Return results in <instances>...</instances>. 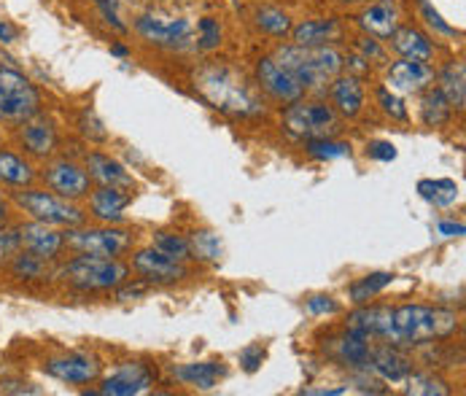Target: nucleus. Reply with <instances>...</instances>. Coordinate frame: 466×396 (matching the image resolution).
<instances>
[{
	"label": "nucleus",
	"mask_w": 466,
	"mask_h": 396,
	"mask_svg": "<svg viewBox=\"0 0 466 396\" xmlns=\"http://www.w3.org/2000/svg\"><path fill=\"white\" fill-rule=\"evenodd\" d=\"M459 327L456 313L442 308L423 305H401L391 319V342L394 345H426L431 340L451 337Z\"/></svg>",
	"instance_id": "obj_1"
},
{
	"label": "nucleus",
	"mask_w": 466,
	"mask_h": 396,
	"mask_svg": "<svg viewBox=\"0 0 466 396\" xmlns=\"http://www.w3.org/2000/svg\"><path fill=\"white\" fill-rule=\"evenodd\" d=\"M275 60L286 70H291L305 89H319L327 86L337 78L345 60L337 49L329 46H280L275 52Z\"/></svg>",
	"instance_id": "obj_2"
},
{
	"label": "nucleus",
	"mask_w": 466,
	"mask_h": 396,
	"mask_svg": "<svg viewBox=\"0 0 466 396\" xmlns=\"http://www.w3.org/2000/svg\"><path fill=\"white\" fill-rule=\"evenodd\" d=\"M127 275H130V267L125 262L111 259V257H89V254H78L60 269V278L78 291L116 289L127 280Z\"/></svg>",
	"instance_id": "obj_3"
},
{
	"label": "nucleus",
	"mask_w": 466,
	"mask_h": 396,
	"mask_svg": "<svg viewBox=\"0 0 466 396\" xmlns=\"http://www.w3.org/2000/svg\"><path fill=\"white\" fill-rule=\"evenodd\" d=\"M202 95L221 111H229V114H240V117H248V114H257L259 111V103L257 97L251 95V89L246 86L243 78H238L232 70L227 67H213L208 73L200 76Z\"/></svg>",
	"instance_id": "obj_4"
},
{
	"label": "nucleus",
	"mask_w": 466,
	"mask_h": 396,
	"mask_svg": "<svg viewBox=\"0 0 466 396\" xmlns=\"http://www.w3.org/2000/svg\"><path fill=\"white\" fill-rule=\"evenodd\" d=\"M41 111V92L16 67L0 66V122L22 125Z\"/></svg>",
	"instance_id": "obj_5"
},
{
	"label": "nucleus",
	"mask_w": 466,
	"mask_h": 396,
	"mask_svg": "<svg viewBox=\"0 0 466 396\" xmlns=\"http://www.w3.org/2000/svg\"><path fill=\"white\" fill-rule=\"evenodd\" d=\"M14 202L33 218L49 227H81L84 224V210L73 205V199L60 198L55 192H41V189H22L14 195Z\"/></svg>",
	"instance_id": "obj_6"
},
{
	"label": "nucleus",
	"mask_w": 466,
	"mask_h": 396,
	"mask_svg": "<svg viewBox=\"0 0 466 396\" xmlns=\"http://www.w3.org/2000/svg\"><path fill=\"white\" fill-rule=\"evenodd\" d=\"M283 125L294 137L313 140V137H332L339 132V119L332 106L319 103V100H297L289 103L283 114Z\"/></svg>",
	"instance_id": "obj_7"
},
{
	"label": "nucleus",
	"mask_w": 466,
	"mask_h": 396,
	"mask_svg": "<svg viewBox=\"0 0 466 396\" xmlns=\"http://www.w3.org/2000/svg\"><path fill=\"white\" fill-rule=\"evenodd\" d=\"M67 249H73L76 254H89V257H111L119 259L122 254H127L133 249V232L127 229H76L70 227L63 232Z\"/></svg>",
	"instance_id": "obj_8"
},
{
	"label": "nucleus",
	"mask_w": 466,
	"mask_h": 396,
	"mask_svg": "<svg viewBox=\"0 0 466 396\" xmlns=\"http://www.w3.org/2000/svg\"><path fill=\"white\" fill-rule=\"evenodd\" d=\"M103 364L97 361V356L89 353H70V356H60V359H49L44 364V372L49 378H57L70 386H86L95 383L100 378Z\"/></svg>",
	"instance_id": "obj_9"
},
{
	"label": "nucleus",
	"mask_w": 466,
	"mask_h": 396,
	"mask_svg": "<svg viewBox=\"0 0 466 396\" xmlns=\"http://www.w3.org/2000/svg\"><path fill=\"white\" fill-rule=\"evenodd\" d=\"M135 30L159 46H184L192 36V25L181 16H154L146 14L135 22Z\"/></svg>",
	"instance_id": "obj_10"
},
{
	"label": "nucleus",
	"mask_w": 466,
	"mask_h": 396,
	"mask_svg": "<svg viewBox=\"0 0 466 396\" xmlns=\"http://www.w3.org/2000/svg\"><path fill=\"white\" fill-rule=\"evenodd\" d=\"M133 269L146 280V283H176V280H184L189 275V269L184 267V262L157 251V249H146V251H137L133 257Z\"/></svg>",
	"instance_id": "obj_11"
},
{
	"label": "nucleus",
	"mask_w": 466,
	"mask_h": 396,
	"mask_svg": "<svg viewBox=\"0 0 466 396\" xmlns=\"http://www.w3.org/2000/svg\"><path fill=\"white\" fill-rule=\"evenodd\" d=\"M257 76H259L262 89L269 97H275L278 103H297L305 95V86L299 84V78L280 66L275 57H265L257 66Z\"/></svg>",
	"instance_id": "obj_12"
},
{
	"label": "nucleus",
	"mask_w": 466,
	"mask_h": 396,
	"mask_svg": "<svg viewBox=\"0 0 466 396\" xmlns=\"http://www.w3.org/2000/svg\"><path fill=\"white\" fill-rule=\"evenodd\" d=\"M44 181L46 187L66 199H81L89 195V173L84 168H78L76 162L57 159L44 170Z\"/></svg>",
	"instance_id": "obj_13"
},
{
	"label": "nucleus",
	"mask_w": 466,
	"mask_h": 396,
	"mask_svg": "<svg viewBox=\"0 0 466 396\" xmlns=\"http://www.w3.org/2000/svg\"><path fill=\"white\" fill-rule=\"evenodd\" d=\"M16 238H19V249L22 251H30L46 262H52L63 249H66V238L63 232H57L55 227L49 224H41V221H30V224H22L16 229Z\"/></svg>",
	"instance_id": "obj_14"
},
{
	"label": "nucleus",
	"mask_w": 466,
	"mask_h": 396,
	"mask_svg": "<svg viewBox=\"0 0 466 396\" xmlns=\"http://www.w3.org/2000/svg\"><path fill=\"white\" fill-rule=\"evenodd\" d=\"M431 81H434V70L423 60L401 57L400 63H394V66L389 67V86L401 92V95L423 92Z\"/></svg>",
	"instance_id": "obj_15"
},
{
	"label": "nucleus",
	"mask_w": 466,
	"mask_h": 396,
	"mask_svg": "<svg viewBox=\"0 0 466 396\" xmlns=\"http://www.w3.org/2000/svg\"><path fill=\"white\" fill-rule=\"evenodd\" d=\"M148 386H151V372H148L143 364H125V367L116 370L111 378H106V381L100 383V389L92 391V394L135 396L143 394Z\"/></svg>",
	"instance_id": "obj_16"
},
{
	"label": "nucleus",
	"mask_w": 466,
	"mask_h": 396,
	"mask_svg": "<svg viewBox=\"0 0 466 396\" xmlns=\"http://www.w3.org/2000/svg\"><path fill=\"white\" fill-rule=\"evenodd\" d=\"M19 140H22V146H25V151L27 154H33V157H41V159H46L55 148H57V127H55V122L52 119H46V117H33V119H27V122H22V132H19Z\"/></svg>",
	"instance_id": "obj_17"
},
{
	"label": "nucleus",
	"mask_w": 466,
	"mask_h": 396,
	"mask_svg": "<svg viewBox=\"0 0 466 396\" xmlns=\"http://www.w3.org/2000/svg\"><path fill=\"white\" fill-rule=\"evenodd\" d=\"M391 319H394V308L386 305H372V308H359L356 313L348 316V330L372 340V337H391Z\"/></svg>",
	"instance_id": "obj_18"
},
{
	"label": "nucleus",
	"mask_w": 466,
	"mask_h": 396,
	"mask_svg": "<svg viewBox=\"0 0 466 396\" xmlns=\"http://www.w3.org/2000/svg\"><path fill=\"white\" fill-rule=\"evenodd\" d=\"M361 27L375 36V38H391L400 27V11L394 0H375L364 14H361Z\"/></svg>",
	"instance_id": "obj_19"
},
{
	"label": "nucleus",
	"mask_w": 466,
	"mask_h": 396,
	"mask_svg": "<svg viewBox=\"0 0 466 396\" xmlns=\"http://www.w3.org/2000/svg\"><path fill=\"white\" fill-rule=\"evenodd\" d=\"M332 350L342 364H348L353 370H370L372 348H370V340L367 337H361V334L348 330L345 334L334 337Z\"/></svg>",
	"instance_id": "obj_20"
},
{
	"label": "nucleus",
	"mask_w": 466,
	"mask_h": 396,
	"mask_svg": "<svg viewBox=\"0 0 466 396\" xmlns=\"http://www.w3.org/2000/svg\"><path fill=\"white\" fill-rule=\"evenodd\" d=\"M86 170H89V178H95L100 187H114V189L133 187L130 173L116 159H111L106 154H86Z\"/></svg>",
	"instance_id": "obj_21"
},
{
	"label": "nucleus",
	"mask_w": 466,
	"mask_h": 396,
	"mask_svg": "<svg viewBox=\"0 0 466 396\" xmlns=\"http://www.w3.org/2000/svg\"><path fill=\"white\" fill-rule=\"evenodd\" d=\"M133 202L130 195H125V189H114V187H100L97 192H92L89 198V208H92V216L100 218V221H122L125 216V208Z\"/></svg>",
	"instance_id": "obj_22"
},
{
	"label": "nucleus",
	"mask_w": 466,
	"mask_h": 396,
	"mask_svg": "<svg viewBox=\"0 0 466 396\" xmlns=\"http://www.w3.org/2000/svg\"><path fill=\"white\" fill-rule=\"evenodd\" d=\"M342 36V27L337 19H310L297 27H291V38L297 46H327Z\"/></svg>",
	"instance_id": "obj_23"
},
{
	"label": "nucleus",
	"mask_w": 466,
	"mask_h": 396,
	"mask_svg": "<svg viewBox=\"0 0 466 396\" xmlns=\"http://www.w3.org/2000/svg\"><path fill=\"white\" fill-rule=\"evenodd\" d=\"M370 370H375L389 383H404V378L412 372V364H410V359L404 353H400L397 348L386 345V348L372 350Z\"/></svg>",
	"instance_id": "obj_24"
},
{
	"label": "nucleus",
	"mask_w": 466,
	"mask_h": 396,
	"mask_svg": "<svg viewBox=\"0 0 466 396\" xmlns=\"http://www.w3.org/2000/svg\"><path fill=\"white\" fill-rule=\"evenodd\" d=\"M227 375V367L221 361H198V364H184V367H173V378L195 386V389H213L221 378Z\"/></svg>",
	"instance_id": "obj_25"
},
{
	"label": "nucleus",
	"mask_w": 466,
	"mask_h": 396,
	"mask_svg": "<svg viewBox=\"0 0 466 396\" xmlns=\"http://www.w3.org/2000/svg\"><path fill=\"white\" fill-rule=\"evenodd\" d=\"M35 181V170L27 159H22L19 154L0 148V184L3 187H14V189H25Z\"/></svg>",
	"instance_id": "obj_26"
},
{
	"label": "nucleus",
	"mask_w": 466,
	"mask_h": 396,
	"mask_svg": "<svg viewBox=\"0 0 466 396\" xmlns=\"http://www.w3.org/2000/svg\"><path fill=\"white\" fill-rule=\"evenodd\" d=\"M332 100L334 106L339 108L342 117H356L364 106V86L356 76H342L337 78L332 86Z\"/></svg>",
	"instance_id": "obj_27"
},
{
	"label": "nucleus",
	"mask_w": 466,
	"mask_h": 396,
	"mask_svg": "<svg viewBox=\"0 0 466 396\" xmlns=\"http://www.w3.org/2000/svg\"><path fill=\"white\" fill-rule=\"evenodd\" d=\"M391 41H394V49L400 52L401 57H410V60L429 63L431 55H434V46H431L429 36L420 33V30H415V27H401V30L397 27V33L391 36Z\"/></svg>",
	"instance_id": "obj_28"
},
{
	"label": "nucleus",
	"mask_w": 466,
	"mask_h": 396,
	"mask_svg": "<svg viewBox=\"0 0 466 396\" xmlns=\"http://www.w3.org/2000/svg\"><path fill=\"white\" fill-rule=\"evenodd\" d=\"M466 67L464 63H451L440 73V92L445 95V100L451 103V108L464 111L466 103Z\"/></svg>",
	"instance_id": "obj_29"
},
{
	"label": "nucleus",
	"mask_w": 466,
	"mask_h": 396,
	"mask_svg": "<svg viewBox=\"0 0 466 396\" xmlns=\"http://www.w3.org/2000/svg\"><path fill=\"white\" fill-rule=\"evenodd\" d=\"M420 117H423V122L429 127H442V125L451 122L453 108H451V103L445 100V95L440 89H431V92H426V97L420 103Z\"/></svg>",
	"instance_id": "obj_30"
},
{
	"label": "nucleus",
	"mask_w": 466,
	"mask_h": 396,
	"mask_svg": "<svg viewBox=\"0 0 466 396\" xmlns=\"http://www.w3.org/2000/svg\"><path fill=\"white\" fill-rule=\"evenodd\" d=\"M394 272H372V275H367V278H361V280H356L353 286H350V300L356 302V305H364V302H370L375 294H380L386 286H391L394 283Z\"/></svg>",
	"instance_id": "obj_31"
},
{
	"label": "nucleus",
	"mask_w": 466,
	"mask_h": 396,
	"mask_svg": "<svg viewBox=\"0 0 466 396\" xmlns=\"http://www.w3.org/2000/svg\"><path fill=\"white\" fill-rule=\"evenodd\" d=\"M404 383H407V394H415V396H448L451 394V389H448V383L442 381V378H437V375H429V372H418V375H407L404 378Z\"/></svg>",
	"instance_id": "obj_32"
},
{
	"label": "nucleus",
	"mask_w": 466,
	"mask_h": 396,
	"mask_svg": "<svg viewBox=\"0 0 466 396\" xmlns=\"http://www.w3.org/2000/svg\"><path fill=\"white\" fill-rule=\"evenodd\" d=\"M420 198L434 202V205H451L459 199V184L451 178H440V181H420L418 184Z\"/></svg>",
	"instance_id": "obj_33"
},
{
	"label": "nucleus",
	"mask_w": 466,
	"mask_h": 396,
	"mask_svg": "<svg viewBox=\"0 0 466 396\" xmlns=\"http://www.w3.org/2000/svg\"><path fill=\"white\" fill-rule=\"evenodd\" d=\"M154 249L178 259V262H187L192 259V246L184 235H176V232H157L154 235Z\"/></svg>",
	"instance_id": "obj_34"
},
{
	"label": "nucleus",
	"mask_w": 466,
	"mask_h": 396,
	"mask_svg": "<svg viewBox=\"0 0 466 396\" xmlns=\"http://www.w3.org/2000/svg\"><path fill=\"white\" fill-rule=\"evenodd\" d=\"M11 269H14L16 278H25V280H38V278H46V275H49L46 259H41V257H35V254H30V251L14 254Z\"/></svg>",
	"instance_id": "obj_35"
},
{
	"label": "nucleus",
	"mask_w": 466,
	"mask_h": 396,
	"mask_svg": "<svg viewBox=\"0 0 466 396\" xmlns=\"http://www.w3.org/2000/svg\"><path fill=\"white\" fill-rule=\"evenodd\" d=\"M257 25H259L265 33L275 36V38H283V36L291 33V19H289V14H283L280 8H259V11H257Z\"/></svg>",
	"instance_id": "obj_36"
},
{
	"label": "nucleus",
	"mask_w": 466,
	"mask_h": 396,
	"mask_svg": "<svg viewBox=\"0 0 466 396\" xmlns=\"http://www.w3.org/2000/svg\"><path fill=\"white\" fill-rule=\"evenodd\" d=\"M308 154L316 159H339V157L350 154V146L337 143L332 137H313V140H308Z\"/></svg>",
	"instance_id": "obj_37"
},
{
	"label": "nucleus",
	"mask_w": 466,
	"mask_h": 396,
	"mask_svg": "<svg viewBox=\"0 0 466 396\" xmlns=\"http://www.w3.org/2000/svg\"><path fill=\"white\" fill-rule=\"evenodd\" d=\"M189 246H192V259H208V262H213V259L221 257V243H218V238L213 232H195L192 240H189Z\"/></svg>",
	"instance_id": "obj_38"
},
{
	"label": "nucleus",
	"mask_w": 466,
	"mask_h": 396,
	"mask_svg": "<svg viewBox=\"0 0 466 396\" xmlns=\"http://www.w3.org/2000/svg\"><path fill=\"white\" fill-rule=\"evenodd\" d=\"M198 33H200L198 41H200L202 52H210V49H216V46L221 44V25H218L216 19H210V16L200 19Z\"/></svg>",
	"instance_id": "obj_39"
},
{
	"label": "nucleus",
	"mask_w": 466,
	"mask_h": 396,
	"mask_svg": "<svg viewBox=\"0 0 466 396\" xmlns=\"http://www.w3.org/2000/svg\"><path fill=\"white\" fill-rule=\"evenodd\" d=\"M78 127H81V132H84L89 140H97V143H100V140H106V137H108L106 127L100 125V119H97V117H95V111H89V108L81 114V119H78Z\"/></svg>",
	"instance_id": "obj_40"
},
{
	"label": "nucleus",
	"mask_w": 466,
	"mask_h": 396,
	"mask_svg": "<svg viewBox=\"0 0 466 396\" xmlns=\"http://www.w3.org/2000/svg\"><path fill=\"white\" fill-rule=\"evenodd\" d=\"M378 100H380V108H383L391 119H400V122L407 119V108H404V103H401L397 95H391L389 89H378Z\"/></svg>",
	"instance_id": "obj_41"
},
{
	"label": "nucleus",
	"mask_w": 466,
	"mask_h": 396,
	"mask_svg": "<svg viewBox=\"0 0 466 396\" xmlns=\"http://www.w3.org/2000/svg\"><path fill=\"white\" fill-rule=\"evenodd\" d=\"M305 308H308L310 316H334V313L339 310V305L334 302L329 294H316V297H310Z\"/></svg>",
	"instance_id": "obj_42"
},
{
	"label": "nucleus",
	"mask_w": 466,
	"mask_h": 396,
	"mask_svg": "<svg viewBox=\"0 0 466 396\" xmlns=\"http://www.w3.org/2000/svg\"><path fill=\"white\" fill-rule=\"evenodd\" d=\"M19 251V238L16 229H0V262L14 257Z\"/></svg>",
	"instance_id": "obj_43"
},
{
	"label": "nucleus",
	"mask_w": 466,
	"mask_h": 396,
	"mask_svg": "<svg viewBox=\"0 0 466 396\" xmlns=\"http://www.w3.org/2000/svg\"><path fill=\"white\" fill-rule=\"evenodd\" d=\"M370 157L380 159V162H394L397 159V146L389 143V140H378V143L370 146Z\"/></svg>",
	"instance_id": "obj_44"
},
{
	"label": "nucleus",
	"mask_w": 466,
	"mask_h": 396,
	"mask_svg": "<svg viewBox=\"0 0 466 396\" xmlns=\"http://www.w3.org/2000/svg\"><path fill=\"white\" fill-rule=\"evenodd\" d=\"M0 394H38V389L27 381L8 378V381H0Z\"/></svg>",
	"instance_id": "obj_45"
},
{
	"label": "nucleus",
	"mask_w": 466,
	"mask_h": 396,
	"mask_svg": "<svg viewBox=\"0 0 466 396\" xmlns=\"http://www.w3.org/2000/svg\"><path fill=\"white\" fill-rule=\"evenodd\" d=\"M262 359H265V350H262V348H246V350L240 353V364H243L248 372H257L259 364H262Z\"/></svg>",
	"instance_id": "obj_46"
},
{
	"label": "nucleus",
	"mask_w": 466,
	"mask_h": 396,
	"mask_svg": "<svg viewBox=\"0 0 466 396\" xmlns=\"http://www.w3.org/2000/svg\"><path fill=\"white\" fill-rule=\"evenodd\" d=\"M95 3L100 5V11H103V16H106V22H108V25H114V27H116L119 33H125V30H127V27H125V25L119 22V14H116V3H114V0H95Z\"/></svg>",
	"instance_id": "obj_47"
},
{
	"label": "nucleus",
	"mask_w": 466,
	"mask_h": 396,
	"mask_svg": "<svg viewBox=\"0 0 466 396\" xmlns=\"http://www.w3.org/2000/svg\"><path fill=\"white\" fill-rule=\"evenodd\" d=\"M423 14H426V19H429V25H434V27H440V30H442L445 36H453V33H456L453 27H448V25L442 22V16H440V14H437V11H434V8H431L429 3H423Z\"/></svg>",
	"instance_id": "obj_48"
},
{
	"label": "nucleus",
	"mask_w": 466,
	"mask_h": 396,
	"mask_svg": "<svg viewBox=\"0 0 466 396\" xmlns=\"http://www.w3.org/2000/svg\"><path fill=\"white\" fill-rule=\"evenodd\" d=\"M440 235H445V238H459V235H464V224H456V221H440Z\"/></svg>",
	"instance_id": "obj_49"
},
{
	"label": "nucleus",
	"mask_w": 466,
	"mask_h": 396,
	"mask_svg": "<svg viewBox=\"0 0 466 396\" xmlns=\"http://www.w3.org/2000/svg\"><path fill=\"white\" fill-rule=\"evenodd\" d=\"M16 36H19V30H16L8 19L0 16V41H3V44H11V41H16Z\"/></svg>",
	"instance_id": "obj_50"
},
{
	"label": "nucleus",
	"mask_w": 466,
	"mask_h": 396,
	"mask_svg": "<svg viewBox=\"0 0 466 396\" xmlns=\"http://www.w3.org/2000/svg\"><path fill=\"white\" fill-rule=\"evenodd\" d=\"M348 389H305L302 394H319V396H337V394H345Z\"/></svg>",
	"instance_id": "obj_51"
},
{
	"label": "nucleus",
	"mask_w": 466,
	"mask_h": 396,
	"mask_svg": "<svg viewBox=\"0 0 466 396\" xmlns=\"http://www.w3.org/2000/svg\"><path fill=\"white\" fill-rule=\"evenodd\" d=\"M364 52H367L370 57H380V49L375 46V41H372V38H364Z\"/></svg>",
	"instance_id": "obj_52"
},
{
	"label": "nucleus",
	"mask_w": 466,
	"mask_h": 396,
	"mask_svg": "<svg viewBox=\"0 0 466 396\" xmlns=\"http://www.w3.org/2000/svg\"><path fill=\"white\" fill-rule=\"evenodd\" d=\"M140 291H146V289H143V286H135V289H122V291H119V300L135 297V294H140Z\"/></svg>",
	"instance_id": "obj_53"
},
{
	"label": "nucleus",
	"mask_w": 466,
	"mask_h": 396,
	"mask_svg": "<svg viewBox=\"0 0 466 396\" xmlns=\"http://www.w3.org/2000/svg\"><path fill=\"white\" fill-rule=\"evenodd\" d=\"M0 224H5V202L0 198Z\"/></svg>",
	"instance_id": "obj_54"
}]
</instances>
